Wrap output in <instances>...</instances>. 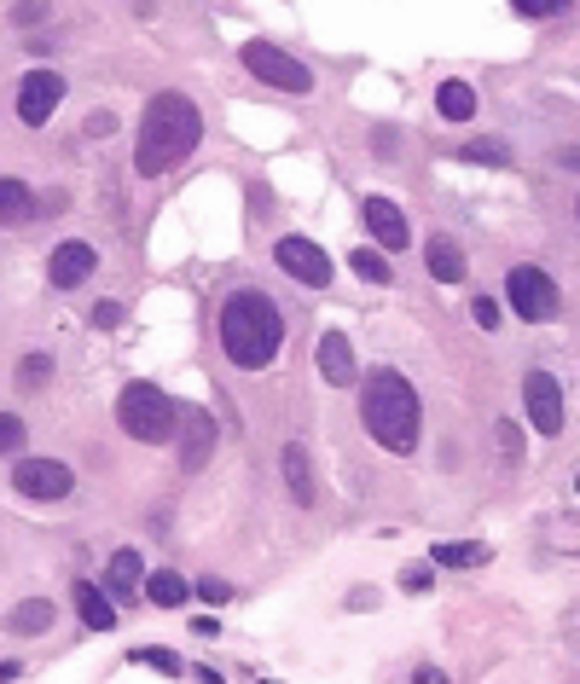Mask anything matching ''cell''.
Listing matches in <instances>:
<instances>
[{"instance_id":"1","label":"cell","mask_w":580,"mask_h":684,"mask_svg":"<svg viewBox=\"0 0 580 684\" xmlns=\"http://www.w3.org/2000/svg\"><path fill=\"white\" fill-rule=\"evenodd\" d=\"M285 343V314L267 290H233L221 302V348L238 371H267Z\"/></svg>"},{"instance_id":"2","label":"cell","mask_w":580,"mask_h":684,"mask_svg":"<svg viewBox=\"0 0 580 684\" xmlns=\"http://www.w3.org/2000/svg\"><path fill=\"white\" fill-rule=\"evenodd\" d=\"M204 134V116L186 93H157L140 116V145H134V169L140 174H163L174 163H186Z\"/></svg>"},{"instance_id":"3","label":"cell","mask_w":580,"mask_h":684,"mask_svg":"<svg viewBox=\"0 0 580 684\" xmlns=\"http://www.w3.org/2000/svg\"><path fill=\"white\" fill-rule=\"evenodd\" d=\"M360 418L366 429L377 436V447H389V452H413L418 447V395L413 384L400 371H372L366 384H360Z\"/></svg>"},{"instance_id":"4","label":"cell","mask_w":580,"mask_h":684,"mask_svg":"<svg viewBox=\"0 0 580 684\" xmlns=\"http://www.w3.org/2000/svg\"><path fill=\"white\" fill-rule=\"evenodd\" d=\"M116 423L129 429L134 441H169L174 423H181V407L157 389V384H122L116 395Z\"/></svg>"},{"instance_id":"5","label":"cell","mask_w":580,"mask_h":684,"mask_svg":"<svg viewBox=\"0 0 580 684\" xmlns=\"http://www.w3.org/2000/svg\"><path fill=\"white\" fill-rule=\"evenodd\" d=\"M244 70L262 75V82L279 88V93H314V70L296 64L291 53H279V47H267V41H244Z\"/></svg>"},{"instance_id":"6","label":"cell","mask_w":580,"mask_h":684,"mask_svg":"<svg viewBox=\"0 0 580 684\" xmlns=\"http://www.w3.org/2000/svg\"><path fill=\"white\" fill-rule=\"evenodd\" d=\"M12 488L23 493V499H70L75 493V476H70V464H53V459H18L12 464Z\"/></svg>"},{"instance_id":"7","label":"cell","mask_w":580,"mask_h":684,"mask_svg":"<svg viewBox=\"0 0 580 684\" xmlns=\"http://www.w3.org/2000/svg\"><path fill=\"white\" fill-rule=\"evenodd\" d=\"M506 296H511V308L522 314V319H551L558 314V285L540 273V267H511V278H506Z\"/></svg>"},{"instance_id":"8","label":"cell","mask_w":580,"mask_h":684,"mask_svg":"<svg viewBox=\"0 0 580 684\" xmlns=\"http://www.w3.org/2000/svg\"><path fill=\"white\" fill-rule=\"evenodd\" d=\"M273 262H279L296 285H314V290L332 285V262H325V249L314 238H279L273 244Z\"/></svg>"},{"instance_id":"9","label":"cell","mask_w":580,"mask_h":684,"mask_svg":"<svg viewBox=\"0 0 580 684\" xmlns=\"http://www.w3.org/2000/svg\"><path fill=\"white\" fill-rule=\"evenodd\" d=\"M59 99H64V75L30 70V75H23V88H18V122H23V129H41V122L59 111Z\"/></svg>"},{"instance_id":"10","label":"cell","mask_w":580,"mask_h":684,"mask_svg":"<svg viewBox=\"0 0 580 684\" xmlns=\"http://www.w3.org/2000/svg\"><path fill=\"white\" fill-rule=\"evenodd\" d=\"M522 400H528V423L540 429V436H558L563 429V389L551 371H528L522 377Z\"/></svg>"},{"instance_id":"11","label":"cell","mask_w":580,"mask_h":684,"mask_svg":"<svg viewBox=\"0 0 580 684\" xmlns=\"http://www.w3.org/2000/svg\"><path fill=\"white\" fill-rule=\"evenodd\" d=\"M360 215H366L372 238L384 244V249H407V244H413V221L400 215V204H389V197H366Z\"/></svg>"},{"instance_id":"12","label":"cell","mask_w":580,"mask_h":684,"mask_svg":"<svg viewBox=\"0 0 580 684\" xmlns=\"http://www.w3.org/2000/svg\"><path fill=\"white\" fill-rule=\"evenodd\" d=\"M93 267H99L93 244L70 238V244H59V249H53V262H47V278H53L59 290H75V285H88V278H93Z\"/></svg>"},{"instance_id":"13","label":"cell","mask_w":580,"mask_h":684,"mask_svg":"<svg viewBox=\"0 0 580 684\" xmlns=\"http://www.w3.org/2000/svg\"><path fill=\"white\" fill-rule=\"evenodd\" d=\"M181 423H186V436H181V464H186V470H204V464H210V447H215V418L197 412V407H186Z\"/></svg>"},{"instance_id":"14","label":"cell","mask_w":580,"mask_h":684,"mask_svg":"<svg viewBox=\"0 0 580 684\" xmlns=\"http://www.w3.org/2000/svg\"><path fill=\"white\" fill-rule=\"evenodd\" d=\"M319 371H325V384H355V348H348L343 331H325L319 337Z\"/></svg>"},{"instance_id":"15","label":"cell","mask_w":580,"mask_h":684,"mask_svg":"<svg viewBox=\"0 0 580 684\" xmlns=\"http://www.w3.org/2000/svg\"><path fill=\"white\" fill-rule=\"evenodd\" d=\"M111 586H93V580H82V586H75V610H82V621L93 626V632H111L116 626V603L105 598Z\"/></svg>"},{"instance_id":"16","label":"cell","mask_w":580,"mask_h":684,"mask_svg":"<svg viewBox=\"0 0 580 684\" xmlns=\"http://www.w3.org/2000/svg\"><path fill=\"white\" fill-rule=\"evenodd\" d=\"M430 273L441 278V285H459V278L470 273V262H465V249H459V244H452L447 233H441V238H430Z\"/></svg>"},{"instance_id":"17","label":"cell","mask_w":580,"mask_h":684,"mask_svg":"<svg viewBox=\"0 0 580 684\" xmlns=\"http://www.w3.org/2000/svg\"><path fill=\"white\" fill-rule=\"evenodd\" d=\"M35 215V192L23 181H0V226H23Z\"/></svg>"},{"instance_id":"18","label":"cell","mask_w":580,"mask_h":684,"mask_svg":"<svg viewBox=\"0 0 580 684\" xmlns=\"http://www.w3.org/2000/svg\"><path fill=\"white\" fill-rule=\"evenodd\" d=\"M140 551H116L111 563H105V586L116 592V598H134V586H140Z\"/></svg>"},{"instance_id":"19","label":"cell","mask_w":580,"mask_h":684,"mask_svg":"<svg viewBox=\"0 0 580 684\" xmlns=\"http://www.w3.org/2000/svg\"><path fill=\"white\" fill-rule=\"evenodd\" d=\"M145 598L157 603V610H181V603L192 598V586H186V580L174 574V569H163V574H151V580H145Z\"/></svg>"},{"instance_id":"20","label":"cell","mask_w":580,"mask_h":684,"mask_svg":"<svg viewBox=\"0 0 580 684\" xmlns=\"http://www.w3.org/2000/svg\"><path fill=\"white\" fill-rule=\"evenodd\" d=\"M285 481H291L296 504H314V476H308V452H302V441L285 447Z\"/></svg>"},{"instance_id":"21","label":"cell","mask_w":580,"mask_h":684,"mask_svg":"<svg viewBox=\"0 0 580 684\" xmlns=\"http://www.w3.org/2000/svg\"><path fill=\"white\" fill-rule=\"evenodd\" d=\"M436 111H441L447 122H470V116H476V93H470L465 82H441V88H436Z\"/></svg>"},{"instance_id":"22","label":"cell","mask_w":580,"mask_h":684,"mask_svg":"<svg viewBox=\"0 0 580 684\" xmlns=\"http://www.w3.org/2000/svg\"><path fill=\"white\" fill-rule=\"evenodd\" d=\"M7 626H12V632H47V626H53V603H47V598L18 603V610L7 615Z\"/></svg>"},{"instance_id":"23","label":"cell","mask_w":580,"mask_h":684,"mask_svg":"<svg viewBox=\"0 0 580 684\" xmlns=\"http://www.w3.org/2000/svg\"><path fill=\"white\" fill-rule=\"evenodd\" d=\"M482 545H436L430 551V563H441V569H470V563H482Z\"/></svg>"},{"instance_id":"24","label":"cell","mask_w":580,"mask_h":684,"mask_svg":"<svg viewBox=\"0 0 580 684\" xmlns=\"http://www.w3.org/2000/svg\"><path fill=\"white\" fill-rule=\"evenodd\" d=\"M348 262H355V273L360 278H372V285H389V262H384V249H355V256H348Z\"/></svg>"},{"instance_id":"25","label":"cell","mask_w":580,"mask_h":684,"mask_svg":"<svg viewBox=\"0 0 580 684\" xmlns=\"http://www.w3.org/2000/svg\"><path fill=\"white\" fill-rule=\"evenodd\" d=\"M459 157H465V163H511V151L499 145V140H470Z\"/></svg>"},{"instance_id":"26","label":"cell","mask_w":580,"mask_h":684,"mask_svg":"<svg viewBox=\"0 0 580 684\" xmlns=\"http://www.w3.org/2000/svg\"><path fill=\"white\" fill-rule=\"evenodd\" d=\"M23 447H30V429H23V418L0 412V452H23Z\"/></svg>"},{"instance_id":"27","label":"cell","mask_w":580,"mask_h":684,"mask_svg":"<svg viewBox=\"0 0 580 684\" xmlns=\"http://www.w3.org/2000/svg\"><path fill=\"white\" fill-rule=\"evenodd\" d=\"M511 7L522 18H558V12H569V0H511Z\"/></svg>"},{"instance_id":"28","label":"cell","mask_w":580,"mask_h":684,"mask_svg":"<svg viewBox=\"0 0 580 684\" xmlns=\"http://www.w3.org/2000/svg\"><path fill=\"white\" fill-rule=\"evenodd\" d=\"M129 662H140V667H163V673H181V662H174L169 650H134Z\"/></svg>"},{"instance_id":"29","label":"cell","mask_w":580,"mask_h":684,"mask_svg":"<svg viewBox=\"0 0 580 684\" xmlns=\"http://www.w3.org/2000/svg\"><path fill=\"white\" fill-rule=\"evenodd\" d=\"M47 371H53V360H47V354H30V360L18 366V384H41Z\"/></svg>"},{"instance_id":"30","label":"cell","mask_w":580,"mask_h":684,"mask_svg":"<svg viewBox=\"0 0 580 684\" xmlns=\"http://www.w3.org/2000/svg\"><path fill=\"white\" fill-rule=\"evenodd\" d=\"M470 308H476V325H482V331H493V325H499V302L493 296H476Z\"/></svg>"},{"instance_id":"31","label":"cell","mask_w":580,"mask_h":684,"mask_svg":"<svg viewBox=\"0 0 580 684\" xmlns=\"http://www.w3.org/2000/svg\"><path fill=\"white\" fill-rule=\"evenodd\" d=\"M197 598H204V603H226V598H233V586H226V580H197Z\"/></svg>"},{"instance_id":"32","label":"cell","mask_w":580,"mask_h":684,"mask_svg":"<svg viewBox=\"0 0 580 684\" xmlns=\"http://www.w3.org/2000/svg\"><path fill=\"white\" fill-rule=\"evenodd\" d=\"M18 23H41L47 18V7H41V0H18V12H12Z\"/></svg>"},{"instance_id":"33","label":"cell","mask_w":580,"mask_h":684,"mask_svg":"<svg viewBox=\"0 0 580 684\" xmlns=\"http://www.w3.org/2000/svg\"><path fill=\"white\" fill-rule=\"evenodd\" d=\"M93 325H105V331H111V325H122V308H116V302H99V308H93Z\"/></svg>"},{"instance_id":"34","label":"cell","mask_w":580,"mask_h":684,"mask_svg":"<svg viewBox=\"0 0 580 684\" xmlns=\"http://www.w3.org/2000/svg\"><path fill=\"white\" fill-rule=\"evenodd\" d=\"M400 586H407V592H430V569H407V574H400Z\"/></svg>"},{"instance_id":"35","label":"cell","mask_w":580,"mask_h":684,"mask_svg":"<svg viewBox=\"0 0 580 684\" xmlns=\"http://www.w3.org/2000/svg\"><path fill=\"white\" fill-rule=\"evenodd\" d=\"M563 163H569V169H580V151H574V145L563 151Z\"/></svg>"},{"instance_id":"36","label":"cell","mask_w":580,"mask_h":684,"mask_svg":"<svg viewBox=\"0 0 580 684\" xmlns=\"http://www.w3.org/2000/svg\"><path fill=\"white\" fill-rule=\"evenodd\" d=\"M574 493H580V481H574Z\"/></svg>"},{"instance_id":"37","label":"cell","mask_w":580,"mask_h":684,"mask_svg":"<svg viewBox=\"0 0 580 684\" xmlns=\"http://www.w3.org/2000/svg\"><path fill=\"white\" fill-rule=\"evenodd\" d=\"M574 215H580V210H574Z\"/></svg>"}]
</instances>
